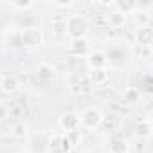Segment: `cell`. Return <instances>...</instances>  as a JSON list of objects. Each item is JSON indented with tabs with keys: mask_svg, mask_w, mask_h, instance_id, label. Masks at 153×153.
I'll list each match as a JSON object with an SVG mask.
<instances>
[{
	"mask_svg": "<svg viewBox=\"0 0 153 153\" xmlns=\"http://www.w3.org/2000/svg\"><path fill=\"white\" fill-rule=\"evenodd\" d=\"M105 56H106V63H108V68L112 67V68H121V67H124L128 61H130V51H126L124 47H121V45H110L108 47V51L105 52Z\"/></svg>",
	"mask_w": 153,
	"mask_h": 153,
	"instance_id": "277c9868",
	"label": "cell"
},
{
	"mask_svg": "<svg viewBox=\"0 0 153 153\" xmlns=\"http://www.w3.org/2000/svg\"><path fill=\"white\" fill-rule=\"evenodd\" d=\"M67 52L72 58H79V56H87L90 52V42L87 38H76L70 40L67 45Z\"/></svg>",
	"mask_w": 153,
	"mask_h": 153,
	"instance_id": "8992f818",
	"label": "cell"
},
{
	"mask_svg": "<svg viewBox=\"0 0 153 153\" xmlns=\"http://www.w3.org/2000/svg\"><path fill=\"white\" fill-rule=\"evenodd\" d=\"M139 99H140V90H139L137 87H128V88H124V92H123V103H126V105H135V103H139Z\"/></svg>",
	"mask_w": 153,
	"mask_h": 153,
	"instance_id": "2e32d148",
	"label": "cell"
},
{
	"mask_svg": "<svg viewBox=\"0 0 153 153\" xmlns=\"http://www.w3.org/2000/svg\"><path fill=\"white\" fill-rule=\"evenodd\" d=\"M18 42L22 47H29V49H34V47H40L43 43V33L40 27L36 25H27L24 29H20L18 33Z\"/></svg>",
	"mask_w": 153,
	"mask_h": 153,
	"instance_id": "7a4b0ae2",
	"label": "cell"
},
{
	"mask_svg": "<svg viewBox=\"0 0 153 153\" xmlns=\"http://www.w3.org/2000/svg\"><path fill=\"white\" fill-rule=\"evenodd\" d=\"M110 79V68H94L87 72V81L90 87H103Z\"/></svg>",
	"mask_w": 153,
	"mask_h": 153,
	"instance_id": "52a82bcc",
	"label": "cell"
},
{
	"mask_svg": "<svg viewBox=\"0 0 153 153\" xmlns=\"http://www.w3.org/2000/svg\"><path fill=\"white\" fill-rule=\"evenodd\" d=\"M151 133H153V124L149 119H142L137 123V126H135V137L137 139L148 140V139H151Z\"/></svg>",
	"mask_w": 153,
	"mask_h": 153,
	"instance_id": "5bb4252c",
	"label": "cell"
},
{
	"mask_svg": "<svg viewBox=\"0 0 153 153\" xmlns=\"http://www.w3.org/2000/svg\"><path fill=\"white\" fill-rule=\"evenodd\" d=\"M108 149L110 153H130V144L124 137H110L108 139Z\"/></svg>",
	"mask_w": 153,
	"mask_h": 153,
	"instance_id": "4fadbf2b",
	"label": "cell"
},
{
	"mask_svg": "<svg viewBox=\"0 0 153 153\" xmlns=\"http://www.w3.org/2000/svg\"><path fill=\"white\" fill-rule=\"evenodd\" d=\"M9 119V106L6 103H0V123Z\"/></svg>",
	"mask_w": 153,
	"mask_h": 153,
	"instance_id": "7402d4cb",
	"label": "cell"
},
{
	"mask_svg": "<svg viewBox=\"0 0 153 153\" xmlns=\"http://www.w3.org/2000/svg\"><path fill=\"white\" fill-rule=\"evenodd\" d=\"M78 115H79V128H85V130L99 128L103 124V121H105V115L97 106H87Z\"/></svg>",
	"mask_w": 153,
	"mask_h": 153,
	"instance_id": "3957f363",
	"label": "cell"
},
{
	"mask_svg": "<svg viewBox=\"0 0 153 153\" xmlns=\"http://www.w3.org/2000/svg\"><path fill=\"white\" fill-rule=\"evenodd\" d=\"M11 135L13 137H16V139H24L25 135H27V126L24 124V123H15L13 126H11Z\"/></svg>",
	"mask_w": 153,
	"mask_h": 153,
	"instance_id": "d6986e66",
	"label": "cell"
},
{
	"mask_svg": "<svg viewBox=\"0 0 153 153\" xmlns=\"http://www.w3.org/2000/svg\"><path fill=\"white\" fill-rule=\"evenodd\" d=\"M135 20L139 25H151V11L148 9H135Z\"/></svg>",
	"mask_w": 153,
	"mask_h": 153,
	"instance_id": "ac0fdd59",
	"label": "cell"
},
{
	"mask_svg": "<svg viewBox=\"0 0 153 153\" xmlns=\"http://www.w3.org/2000/svg\"><path fill=\"white\" fill-rule=\"evenodd\" d=\"M87 67H88V70H94V68H108L105 51H90L87 54Z\"/></svg>",
	"mask_w": 153,
	"mask_h": 153,
	"instance_id": "30bf717a",
	"label": "cell"
},
{
	"mask_svg": "<svg viewBox=\"0 0 153 153\" xmlns=\"http://www.w3.org/2000/svg\"><path fill=\"white\" fill-rule=\"evenodd\" d=\"M9 7L27 11V9H31V7H34V4H33V2H11V4H9Z\"/></svg>",
	"mask_w": 153,
	"mask_h": 153,
	"instance_id": "44dd1931",
	"label": "cell"
},
{
	"mask_svg": "<svg viewBox=\"0 0 153 153\" xmlns=\"http://www.w3.org/2000/svg\"><path fill=\"white\" fill-rule=\"evenodd\" d=\"M112 7H115V13L126 16V15H133L137 9V2H112Z\"/></svg>",
	"mask_w": 153,
	"mask_h": 153,
	"instance_id": "9a60e30c",
	"label": "cell"
},
{
	"mask_svg": "<svg viewBox=\"0 0 153 153\" xmlns=\"http://www.w3.org/2000/svg\"><path fill=\"white\" fill-rule=\"evenodd\" d=\"M135 40L139 43V47H151L153 43V29L151 25H137L135 29Z\"/></svg>",
	"mask_w": 153,
	"mask_h": 153,
	"instance_id": "9c48e42d",
	"label": "cell"
},
{
	"mask_svg": "<svg viewBox=\"0 0 153 153\" xmlns=\"http://www.w3.org/2000/svg\"><path fill=\"white\" fill-rule=\"evenodd\" d=\"M54 6H58V7H72L74 2H70V0L68 2H54Z\"/></svg>",
	"mask_w": 153,
	"mask_h": 153,
	"instance_id": "603a6c76",
	"label": "cell"
},
{
	"mask_svg": "<svg viewBox=\"0 0 153 153\" xmlns=\"http://www.w3.org/2000/svg\"><path fill=\"white\" fill-rule=\"evenodd\" d=\"M88 33V20L83 15H68L65 18V34L70 40L87 38Z\"/></svg>",
	"mask_w": 153,
	"mask_h": 153,
	"instance_id": "6da1fadb",
	"label": "cell"
},
{
	"mask_svg": "<svg viewBox=\"0 0 153 153\" xmlns=\"http://www.w3.org/2000/svg\"><path fill=\"white\" fill-rule=\"evenodd\" d=\"M58 126H59L61 130H65L67 133H68V131H74V130H79V115L74 114V112H67V114L59 115Z\"/></svg>",
	"mask_w": 153,
	"mask_h": 153,
	"instance_id": "ba28073f",
	"label": "cell"
},
{
	"mask_svg": "<svg viewBox=\"0 0 153 153\" xmlns=\"http://www.w3.org/2000/svg\"><path fill=\"white\" fill-rule=\"evenodd\" d=\"M51 27H52V34H56V36L65 34V18H54Z\"/></svg>",
	"mask_w": 153,
	"mask_h": 153,
	"instance_id": "ffe728a7",
	"label": "cell"
},
{
	"mask_svg": "<svg viewBox=\"0 0 153 153\" xmlns=\"http://www.w3.org/2000/svg\"><path fill=\"white\" fill-rule=\"evenodd\" d=\"M67 87L72 94H83L85 88L88 87L87 76H81L79 72H70L67 76Z\"/></svg>",
	"mask_w": 153,
	"mask_h": 153,
	"instance_id": "5b68a950",
	"label": "cell"
},
{
	"mask_svg": "<svg viewBox=\"0 0 153 153\" xmlns=\"http://www.w3.org/2000/svg\"><path fill=\"white\" fill-rule=\"evenodd\" d=\"M54 67L51 65V63H40L38 67H36V78H38V81L40 83H51L52 81V78H54Z\"/></svg>",
	"mask_w": 153,
	"mask_h": 153,
	"instance_id": "7c38bea8",
	"label": "cell"
},
{
	"mask_svg": "<svg viewBox=\"0 0 153 153\" xmlns=\"http://www.w3.org/2000/svg\"><path fill=\"white\" fill-rule=\"evenodd\" d=\"M47 151L49 153H65L63 151V135H52L47 140Z\"/></svg>",
	"mask_w": 153,
	"mask_h": 153,
	"instance_id": "e0dca14e",
	"label": "cell"
},
{
	"mask_svg": "<svg viewBox=\"0 0 153 153\" xmlns=\"http://www.w3.org/2000/svg\"><path fill=\"white\" fill-rule=\"evenodd\" d=\"M0 90L7 96H13L20 90V79L15 74H6L2 79H0Z\"/></svg>",
	"mask_w": 153,
	"mask_h": 153,
	"instance_id": "8fae6325",
	"label": "cell"
}]
</instances>
